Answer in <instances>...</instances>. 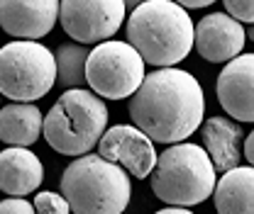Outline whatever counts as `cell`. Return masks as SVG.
I'll use <instances>...</instances> for the list:
<instances>
[{
	"label": "cell",
	"mask_w": 254,
	"mask_h": 214,
	"mask_svg": "<svg viewBox=\"0 0 254 214\" xmlns=\"http://www.w3.org/2000/svg\"><path fill=\"white\" fill-rule=\"evenodd\" d=\"M205 95L189 71L161 66L129 95V120L152 141H186L203 124Z\"/></svg>",
	"instance_id": "1"
},
{
	"label": "cell",
	"mask_w": 254,
	"mask_h": 214,
	"mask_svg": "<svg viewBox=\"0 0 254 214\" xmlns=\"http://www.w3.org/2000/svg\"><path fill=\"white\" fill-rule=\"evenodd\" d=\"M127 42L149 66H176L193 49V20L174 0H144L132 7Z\"/></svg>",
	"instance_id": "2"
},
{
	"label": "cell",
	"mask_w": 254,
	"mask_h": 214,
	"mask_svg": "<svg viewBox=\"0 0 254 214\" xmlns=\"http://www.w3.org/2000/svg\"><path fill=\"white\" fill-rule=\"evenodd\" d=\"M62 195L71 212L118 214L125 212L132 197V183L123 166L100 153L76 156L62 173Z\"/></svg>",
	"instance_id": "3"
},
{
	"label": "cell",
	"mask_w": 254,
	"mask_h": 214,
	"mask_svg": "<svg viewBox=\"0 0 254 214\" xmlns=\"http://www.w3.org/2000/svg\"><path fill=\"white\" fill-rule=\"evenodd\" d=\"M108 120V105L100 95L86 88H66L47 112L42 134L57 153L76 158L98 146Z\"/></svg>",
	"instance_id": "4"
},
{
	"label": "cell",
	"mask_w": 254,
	"mask_h": 214,
	"mask_svg": "<svg viewBox=\"0 0 254 214\" xmlns=\"http://www.w3.org/2000/svg\"><path fill=\"white\" fill-rule=\"evenodd\" d=\"M152 190L164 205L195 207L205 202L218 183V171L208 151L198 144L176 141L157 156L152 168Z\"/></svg>",
	"instance_id": "5"
},
{
	"label": "cell",
	"mask_w": 254,
	"mask_h": 214,
	"mask_svg": "<svg viewBox=\"0 0 254 214\" xmlns=\"http://www.w3.org/2000/svg\"><path fill=\"white\" fill-rule=\"evenodd\" d=\"M57 86L54 54L34 42H10L0 49V95L15 102H34Z\"/></svg>",
	"instance_id": "6"
},
{
	"label": "cell",
	"mask_w": 254,
	"mask_h": 214,
	"mask_svg": "<svg viewBox=\"0 0 254 214\" xmlns=\"http://www.w3.org/2000/svg\"><path fill=\"white\" fill-rule=\"evenodd\" d=\"M144 59L129 42H98L86 59V86L103 100H127L144 78Z\"/></svg>",
	"instance_id": "7"
},
{
	"label": "cell",
	"mask_w": 254,
	"mask_h": 214,
	"mask_svg": "<svg viewBox=\"0 0 254 214\" xmlns=\"http://www.w3.org/2000/svg\"><path fill=\"white\" fill-rule=\"evenodd\" d=\"M125 12V0H59V22L78 44H98L118 34Z\"/></svg>",
	"instance_id": "8"
},
{
	"label": "cell",
	"mask_w": 254,
	"mask_h": 214,
	"mask_svg": "<svg viewBox=\"0 0 254 214\" xmlns=\"http://www.w3.org/2000/svg\"><path fill=\"white\" fill-rule=\"evenodd\" d=\"M98 151L103 158L123 166L137 180H147L157 163L154 141L134 124H115L105 129L98 141Z\"/></svg>",
	"instance_id": "9"
},
{
	"label": "cell",
	"mask_w": 254,
	"mask_h": 214,
	"mask_svg": "<svg viewBox=\"0 0 254 214\" xmlns=\"http://www.w3.org/2000/svg\"><path fill=\"white\" fill-rule=\"evenodd\" d=\"M247 32L240 20L227 12H210L193 27V46L200 59L210 63H225L242 54Z\"/></svg>",
	"instance_id": "10"
},
{
	"label": "cell",
	"mask_w": 254,
	"mask_h": 214,
	"mask_svg": "<svg viewBox=\"0 0 254 214\" xmlns=\"http://www.w3.org/2000/svg\"><path fill=\"white\" fill-rule=\"evenodd\" d=\"M218 102L237 122H254V54H237L225 61L218 76Z\"/></svg>",
	"instance_id": "11"
},
{
	"label": "cell",
	"mask_w": 254,
	"mask_h": 214,
	"mask_svg": "<svg viewBox=\"0 0 254 214\" xmlns=\"http://www.w3.org/2000/svg\"><path fill=\"white\" fill-rule=\"evenodd\" d=\"M59 22V0H0V27L17 39H42Z\"/></svg>",
	"instance_id": "12"
},
{
	"label": "cell",
	"mask_w": 254,
	"mask_h": 214,
	"mask_svg": "<svg viewBox=\"0 0 254 214\" xmlns=\"http://www.w3.org/2000/svg\"><path fill=\"white\" fill-rule=\"evenodd\" d=\"M44 180V166L30 146H7L0 151V190L5 195H22L39 190Z\"/></svg>",
	"instance_id": "13"
},
{
	"label": "cell",
	"mask_w": 254,
	"mask_h": 214,
	"mask_svg": "<svg viewBox=\"0 0 254 214\" xmlns=\"http://www.w3.org/2000/svg\"><path fill=\"white\" fill-rule=\"evenodd\" d=\"M203 144L215 171L225 173L242 161V127L225 117H210L203 124Z\"/></svg>",
	"instance_id": "14"
},
{
	"label": "cell",
	"mask_w": 254,
	"mask_h": 214,
	"mask_svg": "<svg viewBox=\"0 0 254 214\" xmlns=\"http://www.w3.org/2000/svg\"><path fill=\"white\" fill-rule=\"evenodd\" d=\"M213 200L220 214H254V166L227 168L215 183Z\"/></svg>",
	"instance_id": "15"
},
{
	"label": "cell",
	"mask_w": 254,
	"mask_h": 214,
	"mask_svg": "<svg viewBox=\"0 0 254 214\" xmlns=\"http://www.w3.org/2000/svg\"><path fill=\"white\" fill-rule=\"evenodd\" d=\"M44 115L34 102H10L0 107V141L7 146H32L42 136Z\"/></svg>",
	"instance_id": "16"
},
{
	"label": "cell",
	"mask_w": 254,
	"mask_h": 214,
	"mask_svg": "<svg viewBox=\"0 0 254 214\" xmlns=\"http://www.w3.org/2000/svg\"><path fill=\"white\" fill-rule=\"evenodd\" d=\"M86 59L88 49L83 44H62L54 54L57 61V86L66 88H83L86 86Z\"/></svg>",
	"instance_id": "17"
},
{
	"label": "cell",
	"mask_w": 254,
	"mask_h": 214,
	"mask_svg": "<svg viewBox=\"0 0 254 214\" xmlns=\"http://www.w3.org/2000/svg\"><path fill=\"white\" fill-rule=\"evenodd\" d=\"M34 212L66 214V212H71V207H68V202H66V197H64V195L52 192V190H44V192H37V197H34Z\"/></svg>",
	"instance_id": "18"
},
{
	"label": "cell",
	"mask_w": 254,
	"mask_h": 214,
	"mask_svg": "<svg viewBox=\"0 0 254 214\" xmlns=\"http://www.w3.org/2000/svg\"><path fill=\"white\" fill-rule=\"evenodd\" d=\"M225 2V12L232 15L240 22H254V0H222Z\"/></svg>",
	"instance_id": "19"
},
{
	"label": "cell",
	"mask_w": 254,
	"mask_h": 214,
	"mask_svg": "<svg viewBox=\"0 0 254 214\" xmlns=\"http://www.w3.org/2000/svg\"><path fill=\"white\" fill-rule=\"evenodd\" d=\"M0 212H10V214H30L34 212V205H30V200H25L22 195H7L0 202Z\"/></svg>",
	"instance_id": "20"
},
{
	"label": "cell",
	"mask_w": 254,
	"mask_h": 214,
	"mask_svg": "<svg viewBox=\"0 0 254 214\" xmlns=\"http://www.w3.org/2000/svg\"><path fill=\"white\" fill-rule=\"evenodd\" d=\"M174 2L184 5L186 10H198V7H208V5H213L215 0H174Z\"/></svg>",
	"instance_id": "21"
},
{
	"label": "cell",
	"mask_w": 254,
	"mask_h": 214,
	"mask_svg": "<svg viewBox=\"0 0 254 214\" xmlns=\"http://www.w3.org/2000/svg\"><path fill=\"white\" fill-rule=\"evenodd\" d=\"M245 158L250 161V166H254V129L250 131V136L245 139Z\"/></svg>",
	"instance_id": "22"
},
{
	"label": "cell",
	"mask_w": 254,
	"mask_h": 214,
	"mask_svg": "<svg viewBox=\"0 0 254 214\" xmlns=\"http://www.w3.org/2000/svg\"><path fill=\"white\" fill-rule=\"evenodd\" d=\"M159 214H190V207H184V205H164Z\"/></svg>",
	"instance_id": "23"
},
{
	"label": "cell",
	"mask_w": 254,
	"mask_h": 214,
	"mask_svg": "<svg viewBox=\"0 0 254 214\" xmlns=\"http://www.w3.org/2000/svg\"><path fill=\"white\" fill-rule=\"evenodd\" d=\"M139 2H144V0H125V7H137Z\"/></svg>",
	"instance_id": "24"
},
{
	"label": "cell",
	"mask_w": 254,
	"mask_h": 214,
	"mask_svg": "<svg viewBox=\"0 0 254 214\" xmlns=\"http://www.w3.org/2000/svg\"><path fill=\"white\" fill-rule=\"evenodd\" d=\"M247 39H250V42H254V22H252V27L247 30Z\"/></svg>",
	"instance_id": "25"
},
{
	"label": "cell",
	"mask_w": 254,
	"mask_h": 214,
	"mask_svg": "<svg viewBox=\"0 0 254 214\" xmlns=\"http://www.w3.org/2000/svg\"><path fill=\"white\" fill-rule=\"evenodd\" d=\"M0 100H2V95H0Z\"/></svg>",
	"instance_id": "26"
}]
</instances>
